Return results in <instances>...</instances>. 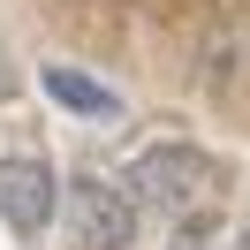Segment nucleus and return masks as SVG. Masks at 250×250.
<instances>
[{"instance_id":"39448f33","label":"nucleus","mask_w":250,"mask_h":250,"mask_svg":"<svg viewBox=\"0 0 250 250\" xmlns=\"http://www.w3.org/2000/svg\"><path fill=\"white\" fill-rule=\"evenodd\" d=\"M38 83H46V99L53 106H68V114H122V91H106L99 76H83V68H68V61H53V68H38Z\"/></svg>"},{"instance_id":"f03ea898","label":"nucleus","mask_w":250,"mask_h":250,"mask_svg":"<svg viewBox=\"0 0 250 250\" xmlns=\"http://www.w3.org/2000/svg\"><path fill=\"white\" fill-rule=\"evenodd\" d=\"M61 205H68V243L76 250H129L137 243V197L114 189L106 174H68Z\"/></svg>"},{"instance_id":"423d86ee","label":"nucleus","mask_w":250,"mask_h":250,"mask_svg":"<svg viewBox=\"0 0 250 250\" xmlns=\"http://www.w3.org/2000/svg\"><path fill=\"white\" fill-rule=\"evenodd\" d=\"M205 243H212V212H189L182 228H174V243H167V250H205Z\"/></svg>"},{"instance_id":"0eeeda50","label":"nucleus","mask_w":250,"mask_h":250,"mask_svg":"<svg viewBox=\"0 0 250 250\" xmlns=\"http://www.w3.org/2000/svg\"><path fill=\"white\" fill-rule=\"evenodd\" d=\"M23 91V68H16V46H8V38H0V106H8V99Z\"/></svg>"},{"instance_id":"20e7f679","label":"nucleus","mask_w":250,"mask_h":250,"mask_svg":"<svg viewBox=\"0 0 250 250\" xmlns=\"http://www.w3.org/2000/svg\"><path fill=\"white\" fill-rule=\"evenodd\" d=\"M197 83L212 99H250V8L205 23V38H197Z\"/></svg>"},{"instance_id":"f257e3e1","label":"nucleus","mask_w":250,"mask_h":250,"mask_svg":"<svg viewBox=\"0 0 250 250\" xmlns=\"http://www.w3.org/2000/svg\"><path fill=\"white\" fill-rule=\"evenodd\" d=\"M129 189H137V205H159V212H205L220 189V167L212 152H197V144H144L137 159H129Z\"/></svg>"},{"instance_id":"7ed1b4c3","label":"nucleus","mask_w":250,"mask_h":250,"mask_svg":"<svg viewBox=\"0 0 250 250\" xmlns=\"http://www.w3.org/2000/svg\"><path fill=\"white\" fill-rule=\"evenodd\" d=\"M53 212H61V174L38 152H8L0 159V228L23 235V243H38L53 228Z\"/></svg>"},{"instance_id":"6e6552de","label":"nucleus","mask_w":250,"mask_h":250,"mask_svg":"<svg viewBox=\"0 0 250 250\" xmlns=\"http://www.w3.org/2000/svg\"><path fill=\"white\" fill-rule=\"evenodd\" d=\"M235 250H250V228H243V235H235Z\"/></svg>"}]
</instances>
